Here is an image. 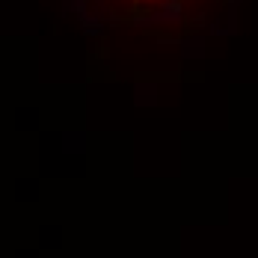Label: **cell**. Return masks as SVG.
Returning a JSON list of instances; mask_svg holds the SVG:
<instances>
[{"mask_svg":"<svg viewBox=\"0 0 258 258\" xmlns=\"http://www.w3.org/2000/svg\"><path fill=\"white\" fill-rule=\"evenodd\" d=\"M229 0H89L98 15L125 27H190Z\"/></svg>","mask_w":258,"mask_h":258,"instance_id":"cell-1","label":"cell"}]
</instances>
